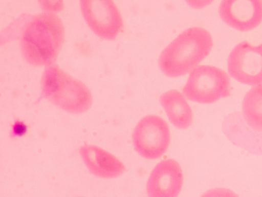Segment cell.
Segmentation results:
<instances>
[{"mask_svg": "<svg viewBox=\"0 0 262 197\" xmlns=\"http://www.w3.org/2000/svg\"><path fill=\"white\" fill-rule=\"evenodd\" d=\"M65 41V28L55 13L33 16L20 36V51L25 60L35 67L55 64Z\"/></svg>", "mask_w": 262, "mask_h": 197, "instance_id": "1", "label": "cell"}, {"mask_svg": "<svg viewBox=\"0 0 262 197\" xmlns=\"http://www.w3.org/2000/svg\"><path fill=\"white\" fill-rule=\"evenodd\" d=\"M213 46V37L206 29L191 27L173 40L161 53V71L169 77H179L192 71L209 55Z\"/></svg>", "mask_w": 262, "mask_h": 197, "instance_id": "2", "label": "cell"}, {"mask_svg": "<svg viewBox=\"0 0 262 197\" xmlns=\"http://www.w3.org/2000/svg\"><path fill=\"white\" fill-rule=\"evenodd\" d=\"M41 95L61 110L80 114L92 105L87 85L54 64L47 67L41 77Z\"/></svg>", "mask_w": 262, "mask_h": 197, "instance_id": "3", "label": "cell"}, {"mask_svg": "<svg viewBox=\"0 0 262 197\" xmlns=\"http://www.w3.org/2000/svg\"><path fill=\"white\" fill-rule=\"evenodd\" d=\"M231 90L226 72L213 66H199L190 73L183 93L189 101L209 104L229 96Z\"/></svg>", "mask_w": 262, "mask_h": 197, "instance_id": "4", "label": "cell"}, {"mask_svg": "<svg viewBox=\"0 0 262 197\" xmlns=\"http://www.w3.org/2000/svg\"><path fill=\"white\" fill-rule=\"evenodd\" d=\"M169 125L158 115H146L137 123L133 133L135 150L146 160H157L165 155L170 145Z\"/></svg>", "mask_w": 262, "mask_h": 197, "instance_id": "5", "label": "cell"}, {"mask_svg": "<svg viewBox=\"0 0 262 197\" xmlns=\"http://www.w3.org/2000/svg\"><path fill=\"white\" fill-rule=\"evenodd\" d=\"M80 10L86 23L102 39L114 41L124 27L119 9L112 0H81Z\"/></svg>", "mask_w": 262, "mask_h": 197, "instance_id": "6", "label": "cell"}, {"mask_svg": "<svg viewBox=\"0 0 262 197\" xmlns=\"http://www.w3.org/2000/svg\"><path fill=\"white\" fill-rule=\"evenodd\" d=\"M230 76L250 86L262 85V44L253 45L248 41L239 43L228 58Z\"/></svg>", "mask_w": 262, "mask_h": 197, "instance_id": "7", "label": "cell"}, {"mask_svg": "<svg viewBox=\"0 0 262 197\" xmlns=\"http://www.w3.org/2000/svg\"><path fill=\"white\" fill-rule=\"evenodd\" d=\"M184 175L181 165L172 159L161 161L152 170L146 182L148 197H178Z\"/></svg>", "mask_w": 262, "mask_h": 197, "instance_id": "8", "label": "cell"}, {"mask_svg": "<svg viewBox=\"0 0 262 197\" xmlns=\"http://www.w3.org/2000/svg\"><path fill=\"white\" fill-rule=\"evenodd\" d=\"M219 14L224 23L238 31H250L262 23L261 0H224Z\"/></svg>", "mask_w": 262, "mask_h": 197, "instance_id": "9", "label": "cell"}, {"mask_svg": "<svg viewBox=\"0 0 262 197\" xmlns=\"http://www.w3.org/2000/svg\"><path fill=\"white\" fill-rule=\"evenodd\" d=\"M80 155L89 171L100 179H116L125 171V166L109 151L96 145L80 147Z\"/></svg>", "mask_w": 262, "mask_h": 197, "instance_id": "10", "label": "cell"}, {"mask_svg": "<svg viewBox=\"0 0 262 197\" xmlns=\"http://www.w3.org/2000/svg\"><path fill=\"white\" fill-rule=\"evenodd\" d=\"M170 123L177 129H188L193 123V111L185 96L177 90L162 94L159 98Z\"/></svg>", "mask_w": 262, "mask_h": 197, "instance_id": "11", "label": "cell"}, {"mask_svg": "<svg viewBox=\"0 0 262 197\" xmlns=\"http://www.w3.org/2000/svg\"><path fill=\"white\" fill-rule=\"evenodd\" d=\"M246 123L254 130L262 132V85L249 90L243 101Z\"/></svg>", "mask_w": 262, "mask_h": 197, "instance_id": "12", "label": "cell"}, {"mask_svg": "<svg viewBox=\"0 0 262 197\" xmlns=\"http://www.w3.org/2000/svg\"><path fill=\"white\" fill-rule=\"evenodd\" d=\"M201 197H238V195L230 189L218 188L207 191Z\"/></svg>", "mask_w": 262, "mask_h": 197, "instance_id": "13", "label": "cell"}]
</instances>
